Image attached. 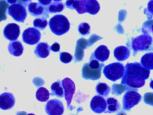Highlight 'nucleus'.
I'll return each mask as SVG.
<instances>
[{"label": "nucleus", "mask_w": 153, "mask_h": 115, "mask_svg": "<svg viewBox=\"0 0 153 115\" xmlns=\"http://www.w3.org/2000/svg\"><path fill=\"white\" fill-rule=\"evenodd\" d=\"M149 70L145 68L141 64L128 63L125 66V73L121 83L133 88H139L144 86L145 81L149 77Z\"/></svg>", "instance_id": "obj_1"}, {"label": "nucleus", "mask_w": 153, "mask_h": 115, "mask_svg": "<svg viewBox=\"0 0 153 115\" xmlns=\"http://www.w3.org/2000/svg\"><path fill=\"white\" fill-rule=\"evenodd\" d=\"M51 31L56 35L60 36L66 33L70 28L68 19L63 15H55L51 17L48 23Z\"/></svg>", "instance_id": "obj_2"}, {"label": "nucleus", "mask_w": 153, "mask_h": 115, "mask_svg": "<svg viewBox=\"0 0 153 115\" xmlns=\"http://www.w3.org/2000/svg\"><path fill=\"white\" fill-rule=\"evenodd\" d=\"M103 73L108 79L115 82L124 76L125 67L121 63H112L104 67Z\"/></svg>", "instance_id": "obj_3"}, {"label": "nucleus", "mask_w": 153, "mask_h": 115, "mask_svg": "<svg viewBox=\"0 0 153 115\" xmlns=\"http://www.w3.org/2000/svg\"><path fill=\"white\" fill-rule=\"evenodd\" d=\"M152 38L148 35H141L131 41V48L134 54L139 51L148 50L152 44Z\"/></svg>", "instance_id": "obj_4"}, {"label": "nucleus", "mask_w": 153, "mask_h": 115, "mask_svg": "<svg viewBox=\"0 0 153 115\" xmlns=\"http://www.w3.org/2000/svg\"><path fill=\"white\" fill-rule=\"evenodd\" d=\"M141 95L135 91H127L123 98V108L126 110H130L132 107L139 104L141 101Z\"/></svg>", "instance_id": "obj_5"}, {"label": "nucleus", "mask_w": 153, "mask_h": 115, "mask_svg": "<svg viewBox=\"0 0 153 115\" xmlns=\"http://www.w3.org/2000/svg\"><path fill=\"white\" fill-rule=\"evenodd\" d=\"M8 13L14 20L20 23H23L27 16L25 7L20 4L10 5L8 9Z\"/></svg>", "instance_id": "obj_6"}, {"label": "nucleus", "mask_w": 153, "mask_h": 115, "mask_svg": "<svg viewBox=\"0 0 153 115\" xmlns=\"http://www.w3.org/2000/svg\"><path fill=\"white\" fill-rule=\"evenodd\" d=\"M40 38V32L33 27L27 28L22 34L23 41L28 45L36 44L39 41Z\"/></svg>", "instance_id": "obj_7"}, {"label": "nucleus", "mask_w": 153, "mask_h": 115, "mask_svg": "<svg viewBox=\"0 0 153 115\" xmlns=\"http://www.w3.org/2000/svg\"><path fill=\"white\" fill-rule=\"evenodd\" d=\"M45 111L48 115H62L64 113L63 104L59 100H50L45 105Z\"/></svg>", "instance_id": "obj_8"}, {"label": "nucleus", "mask_w": 153, "mask_h": 115, "mask_svg": "<svg viewBox=\"0 0 153 115\" xmlns=\"http://www.w3.org/2000/svg\"><path fill=\"white\" fill-rule=\"evenodd\" d=\"M62 86L64 89L65 98L67 102L68 107H69L72 97L75 93V85L74 82L68 77L65 78L62 81Z\"/></svg>", "instance_id": "obj_9"}, {"label": "nucleus", "mask_w": 153, "mask_h": 115, "mask_svg": "<svg viewBox=\"0 0 153 115\" xmlns=\"http://www.w3.org/2000/svg\"><path fill=\"white\" fill-rule=\"evenodd\" d=\"M102 67L99 69H94L90 67L88 63L84 64L82 69V77L85 79L90 80H97L101 76Z\"/></svg>", "instance_id": "obj_10"}, {"label": "nucleus", "mask_w": 153, "mask_h": 115, "mask_svg": "<svg viewBox=\"0 0 153 115\" xmlns=\"http://www.w3.org/2000/svg\"><path fill=\"white\" fill-rule=\"evenodd\" d=\"M90 108L96 113L105 112L107 108L106 101L99 95L94 96L90 101Z\"/></svg>", "instance_id": "obj_11"}, {"label": "nucleus", "mask_w": 153, "mask_h": 115, "mask_svg": "<svg viewBox=\"0 0 153 115\" xmlns=\"http://www.w3.org/2000/svg\"><path fill=\"white\" fill-rule=\"evenodd\" d=\"M20 33V27L16 23L8 24L4 29V35L10 41H15L19 36Z\"/></svg>", "instance_id": "obj_12"}, {"label": "nucleus", "mask_w": 153, "mask_h": 115, "mask_svg": "<svg viewBox=\"0 0 153 115\" xmlns=\"http://www.w3.org/2000/svg\"><path fill=\"white\" fill-rule=\"evenodd\" d=\"M15 104L14 95L10 92H4L0 95V108L6 110L11 109Z\"/></svg>", "instance_id": "obj_13"}, {"label": "nucleus", "mask_w": 153, "mask_h": 115, "mask_svg": "<svg viewBox=\"0 0 153 115\" xmlns=\"http://www.w3.org/2000/svg\"><path fill=\"white\" fill-rule=\"evenodd\" d=\"M109 54L110 52L108 47L104 45H102L95 49L92 55L98 61L104 62L108 59Z\"/></svg>", "instance_id": "obj_14"}, {"label": "nucleus", "mask_w": 153, "mask_h": 115, "mask_svg": "<svg viewBox=\"0 0 153 115\" xmlns=\"http://www.w3.org/2000/svg\"><path fill=\"white\" fill-rule=\"evenodd\" d=\"M129 49L124 46H119L115 48L114 51V55L115 58L120 61H123L127 60L130 56Z\"/></svg>", "instance_id": "obj_15"}, {"label": "nucleus", "mask_w": 153, "mask_h": 115, "mask_svg": "<svg viewBox=\"0 0 153 115\" xmlns=\"http://www.w3.org/2000/svg\"><path fill=\"white\" fill-rule=\"evenodd\" d=\"M50 46L48 43L45 42L39 43L35 49V55L39 58H46L50 54Z\"/></svg>", "instance_id": "obj_16"}, {"label": "nucleus", "mask_w": 153, "mask_h": 115, "mask_svg": "<svg viewBox=\"0 0 153 115\" xmlns=\"http://www.w3.org/2000/svg\"><path fill=\"white\" fill-rule=\"evenodd\" d=\"M10 54L15 57L20 56L23 52V46L20 41H14L9 43L8 46Z\"/></svg>", "instance_id": "obj_17"}, {"label": "nucleus", "mask_w": 153, "mask_h": 115, "mask_svg": "<svg viewBox=\"0 0 153 115\" xmlns=\"http://www.w3.org/2000/svg\"><path fill=\"white\" fill-rule=\"evenodd\" d=\"M141 64L148 70H153V52L144 54L140 59Z\"/></svg>", "instance_id": "obj_18"}, {"label": "nucleus", "mask_w": 153, "mask_h": 115, "mask_svg": "<svg viewBox=\"0 0 153 115\" xmlns=\"http://www.w3.org/2000/svg\"><path fill=\"white\" fill-rule=\"evenodd\" d=\"M107 110L105 113H114L117 111L120 108V105L117 99L114 98H109L106 100Z\"/></svg>", "instance_id": "obj_19"}, {"label": "nucleus", "mask_w": 153, "mask_h": 115, "mask_svg": "<svg viewBox=\"0 0 153 115\" xmlns=\"http://www.w3.org/2000/svg\"><path fill=\"white\" fill-rule=\"evenodd\" d=\"M63 89V88L62 86V83L60 82V81L55 82L51 86V90L52 92L51 94L59 98H62L65 96V93Z\"/></svg>", "instance_id": "obj_20"}, {"label": "nucleus", "mask_w": 153, "mask_h": 115, "mask_svg": "<svg viewBox=\"0 0 153 115\" xmlns=\"http://www.w3.org/2000/svg\"><path fill=\"white\" fill-rule=\"evenodd\" d=\"M36 98L40 102H45L50 98V92L44 87H40L36 91Z\"/></svg>", "instance_id": "obj_21"}, {"label": "nucleus", "mask_w": 153, "mask_h": 115, "mask_svg": "<svg viewBox=\"0 0 153 115\" xmlns=\"http://www.w3.org/2000/svg\"><path fill=\"white\" fill-rule=\"evenodd\" d=\"M28 10L32 15L37 16L42 14L44 8L40 4L38 3L31 2L28 5Z\"/></svg>", "instance_id": "obj_22"}, {"label": "nucleus", "mask_w": 153, "mask_h": 115, "mask_svg": "<svg viewBox=\"0 0 153 115\" xmlns=\"http://www.w3.org/2000/svg\"><path fill=\"white\" fill-rule=\"evenodd\" d=\"M96 91L101 96H104L106 97L107 96L110 91V87L105 83H102V82H100L99 83H97V85H96Z\"/></svg>", "instance_id": "obj_23"}, {"label": "nucleus", "mask_w": 153, "mask_h": 115, "mask_svg": "<svg viewBox=\"0 0 153 115\" xmlns=\"http://www.w3.org/2000/svg\"><path fill=\"white\" fill-rule=\"evenodd\" d=\"M64 8V5L62 3L54 2L51 4L48 7V11L51 13L61 12Z\"/></svg>", "instance_id": "obj_24"}, {"label": "nucleus", "mask_w": 153, "mask_h": 115, "mask_svg": "<svg viewBox=\"0 0 153 115\" xmlns=\"http://www.w3.org/2000/svg\"><path fill=\"white\" fill-rule=\"evenodd\" d=\"M33 26L36 28L44 29L47 25V21L45 18H36L33 20Z\"/></svg>", "instance_id": "obj_25"}, {"label": "nucleus", "mask_w": 153, "mask_h": 115, "mask_svg": "<svg viewBox=\"0 0 153 115\" xmlns=\"http://www.w3.org/2000/svg\"><path fill=\"white\" fill-rule=\"evenodd\" d=\"M90 27L87 23H82L78 26V31L82 35H86L90 33Z\"/></svg>", "instance_id": "obj_26"}, {"label": "nucleus", "mask_w": 153, "mask_h": 115, "mask_svg": "<svg viewBox=\"0 0 153 115\" xmlns=\"http://www.w3.org/2000/svg\"><path fill=\"white\" fill-rule=\"evenodd\" d=\"M60 60L63 63H69L72 60V56L68 52H62L60 54Z\"/></svg>", "instance_id": "obj_27"}, {"label": "nucleus", "mask_w": 153, "mask_h": 115, "mask_svg": "<svg viewBox=\"0 0 153 115\" xmlns=\"http://www.w3.org/2000/svg\"><path fill=\"white\" fill-rule=\"evenodd\" d=\"M147 10L151 15H153V0L149 1L148 3Z\"/></svg>", "instance_id": "obj_28"}, {"label": "nucleus", "mask_w": 153, "mask_h": 115, "mask_svg": "<svg viewBox=\"0 0 153 115\" xmlns=\"http://www.w3.org/2000/svg\"><path fill=\"white\" fill-rule=\"evenodd\" d=\"M50 49L53 52H59L60 51V45L55 42L50 46Z\"/></svg>", "instance_id": "obj_29"}, {"label": "nucleus", "mask_w": 153, "mask_h": 115, "mask_svg": "<svg viewBox=\"0 0 153 115\" xmlns=\"http://www.w3.org/2000/svg\"><path fill=\"white\" fill-rule=\"evenodd\" d=\"M38 1L43 5H47L51 3V0H38Z\"/></svg>", "instance_id": "obj_30"}, {"label": "nucleus", "mask_w": 153, "mask_h": 115, "mask_svg": "<svg viewBox=\"0 0 153 115\" xmlns=\"http://www.w3.org/2000/svg\"><path fill=\"white\" fill-rule=\"evenodd\" d=\"M17 0H7V2L10 4H15Z\"/></svg>", "instance_id": "obj_31"}, {"label": "nucleus", "mask_w": 153, "mask_h": 115, "mask_svg": "<svg viewBox=\"0 0 153 115\" xmlns=\"http://www.w3.org/2000/svg\"><path fill=\"white\" fill-rule=\"evenodd\" d=\"M149 86H150V88L153 89V80H151V82L149 83Z\"/></svg>", "instance_id": "obj_32"}, {"label": "nucleus", "mask_w": 153, "mask_h": 115, "mask_svg": "<svg viewBox=\"0 0 153 115\" xmlns=\"http://www.w3.org/2000/svg\"><path fill=\"white\" fill-rule=\"evenodd\" d=\"M117 115H126V114L125 113H124V112L121 111V112H120V113H118Z\"/></svg>", "instance_id": "obj_33"}, {"label": "nucleus", "mask_w": 153, "mask_h": 115, "mask_svg": "<svg viewBox=\"0 0 153 115\" xmlns=\"http://www.w3.org/2000/svg\"><path fill=\"white\" fill-rule=\"evenodd\" d=\"M23 2H25V3H27V2H30L31 0H22Z\"/></svg>", "instance_id": "obj_34"}, {"label": "nucleus", "mask_w": 153, "mask_h": 115, "mask_svg": "<svg viewBox=\"0 0 153 115\" xmlns=\"http://www.w3.org/2000/svg\"><path fill=\"white\" fill-rule=\"evenodd\" d=\"M53 1H56V2H58V1H62V0H53Z\"/></svg>", "instance_id": "obj_35"}, {"label": "nucleus", "mask_w": 153, "mask_h": 115, "mask_svg": "<svg viewBox=\"0 0 153 115\" xmlns=\"http://www.w3.org/2000/svg\"><path fill=\"white\" fill-rule=\"evenodd\" d=\"M27 115H35L34 114H32V113H30V114H27Z\"/></svg>", "instance_id": "obj_36"}, {"label": "nucleus", "mask_w": 153, "mask_h": 115, "mask_svg": "<svg viewBox=\"0 0 153 115\" xmlns=\"http://www.w3.org/2000/svg\"><path fill=\"white\" fill-rule=\"evenodd\" d=\"M152 32H153V25H152Z\"/></svg>", "instance_id": "obj_37"}]
</instances>
